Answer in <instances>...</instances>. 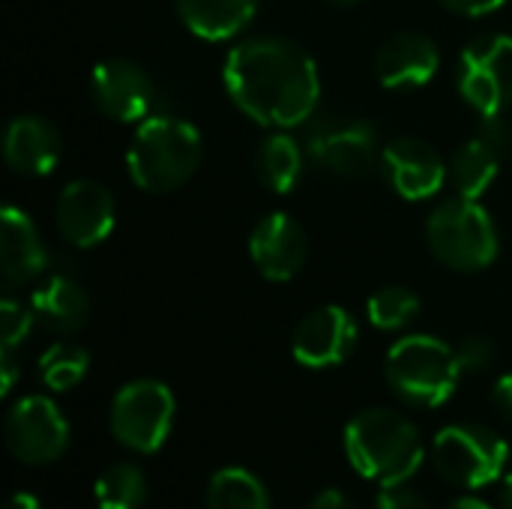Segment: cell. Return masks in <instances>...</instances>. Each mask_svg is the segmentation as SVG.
<instances>
[{
	"mask_svg": "<svg viewBox=\"0 0 512 509\" xmlns=\"http://www.w3.org/2000/svg\"><path fill=\"white\" fill-rule=\"evenodd\" d=\"M447 509H492L486 501H480V498H456V501H450L447 504Z\"/></svg>",
	"mask_w": 512,
	"mask_h": 509,
	"instance_id": "cell-36",
	"label": "cell"
},
{
	"mask_svg": "<svg viewBox=\"0 0 512 509\" xmlns=\"http://www.w3.org/2000/svg\"><path fill=\"white\" fill-rule=\"evenodd\" d=\"M174 411L177 402L168 384L153 378H138L114 393L108 426L117 444H123L132 453L150 456L168 441L174 426Z\"/></svg>",
	"mask_w": 512,
	"mask_h": 509,
	"instance_id": "cell-8",
	"label": "cell"
},
{
	"mask_svg": "<svg viewBox=\"0 0 512 509\" xmlns=\"http://www.w3.org/2000/svg\"><path fill=\"white\" fill-rule=\"evenodd\" d=\"M501 501H504V509H512V474H507L501 483Z\"/></svg>",
	"mask_w": 512,
	"mask_h": 509,
	"instance_id": "cell-37",
	"label": "cell"
},
{
	"mask_svg": "<svg viewBox=\"0 0 512 509\" xmlns=\"http://www.w3.org/2000/svg\"><path fill=\"white\" fill-rule=\"evenodd\" d=\"M300 509H354V504H351V498H348L345 492H339V489H324L318 498H312L306 507Z\"/></svg>",
	"mask_w": 512,
	"mask_h": 509,
	"instance_id": "cell-32",
	"label": "cell"
},
{
	"mask_svg": "<svg viewBox=\"0 0 512 509\" xmlns=\"http://www.w3.org/2000/svg\"><path fill=\"white\" fill-rule=\"evenodd\" d=\"M249 258L267 282H291L309 261V234L294 216L267 213L249 234Z\"/></svg>",
	"mask_w": 512,
	"mask_h": 509,
	"instance_id": "cell-14",
	"label": "cell"
},
{
	"mask_svg": "<svg viewBox=\"0 0 512 509\" xmlns=\"http://www.w3.org/2000/svg\"><path fill=\"white\" fill-rule=\"evenodd\" d=\"M375 509H429V504L408 483H387L375 495Z\"/></svg>",
	"mask_w": 512,
	"mask_h": 509,
	"instance_id": "cell-29",
	"label": "cell"
},
{
	"mask_svg": "<svg viewBox=\"0 0 512 509\" xmlns=\"http://www.w3.org/2000/svg\"><path fill=\"white\" fill-rule=\"evenodd\" d=\"M36 324L33 318V309L12 300V297H3L0 303V339H3V348L15 351L27 336H30V327Z\"/></svg>",
	"mask_w": 512,
	"mask_h": 509,
	"instance_id": "cell-27",
	"label": "cell"
},
{
	"mask_svg": "<svg viewBox=\"0 0 512 509\" xmlns=\"http://www.w3.org/2000/svg\"><path fill=\"white\" fill-rule=\"evenodd\" d=\"M426 240L432 255L459 273H480L498 261L501 237L492 213L465 195L441 201L426 219Z\"/></svg>",
	"mask_w": 512,
	"mask_h": 509,
	"instance_id": "cell-5",
	"label": "cell"
},
{
	"mask_svg": "<svg viewBox=\"0 0 512 509\" xmlns=\"http://www.w3.org/2000/svg\"><path fill=\"white\" fill-rule=\"evenodd\" d=\"M381 171L390 189L405 201H429L450 180V165L423 138L402 135L381 150Z\"/></svg>",
	"mask_w": 512,
	"mask_h": 509,
	"instance_id": "cell-13",
	"label": "cell"
},
{
	"mask_svg": "<svg viewBox=\"0 0 512 509\" xmlns=\"http://www.w3.org/2000/svg\"><path fill=\"white\" fill-rule=\"evenodd\" d=\"M0 369H3V387H0V393H3V396H9V390L15 387V378H18V363H15V351L3 348V354H0Z\"/></svg>",
	"mask_w": 512,
	"mask_h": 509,
	"instance_id": "cell-34",
	"label": "cell"
},
{
	"mask_svg": "<svg viewBox=\"0 0 512 509\" xmlns=\"http://www.w3.org/2000/svg\"><path fill=\"white\" fill-rule=\"evenodd\" d=\"M441 69L438 42L420 30H399L375 54V75L387 90L426 87Z\"/></svg>",
	"mask_w": 512,
	"mask_h": 509,
	"instance_id": "cell-16",
	"label": "cell"
},
{
	"mask_svg": "<svg viewBox=\"0 0 512 509\" xmlns=\"http://www.w3.org/2000/svg\"><path fill=\"white\" fill-rule=\"evenodd\" d=\"M501 159L504 156L495 147H489L480 135L465 141L450 159V183H453L456 195L480 201L492 189L498 168H501Z\"/></svg>",
	"mask_w": 512,
	"mask_h": 509,
	"instance_id": "cell-22",
	"label": "cell"
},
{
	"mask_svg": "<svg viewBox=\"0 0 512 509\" xmlns=\"http://www.w3.org/2000/svg\"><path fill=\"white\" fill-rule=\"evenodd\" d=\"M444 9L456 12V15H465V18H483V15H492L498 12L507 0H438Z\"/></svg>",
	"mask_w": 512,
	"mask_h": 509,
	"instance_id": "cell-31",
	"label": "cell"
},
{
	"mask_svg": "<svg viewBox=\"0 0 512 509\" xmlns=\"http://www.w3.org/2000/svg\"><path fill=\"white\" fill-rule=\"evenodd\" d=\"M201 156L204 138L195 123L174 114H150L138 123L129 141L126 171L138 189L165 195L195 177Z\"/></svg>",
	"mask_w": 512,
	"mask_h": 509,
	"instance_id": "cell-3",
	"label": "cell"
},
{
	"mask_svg": "<svg viewBox=\"0 0 512 509\" xmlns=\"http://www.w3.org/2000/svg\"><path fill=\"white\" fill-rule=\"evenodd\" d=\"M99 509H141L147 504V477L132 462H117L105 468L93 486Z\"/></svg>",
	"mask_w": 512,
	"mask_h": 509,
	"instance_id": "cell-24",
	"label": "cell"
},
{
	"mask_svg": "<svg viewBox=\"0 0 512 509\" xmlns=\"http://www.w3.org/2000/svg\"><path fill=\"white\" fill-rule=\"evenodd\" d=\"M384 378L399 402L408 408L432 411L450 402L459 390L462 366L456 360V348L435 336H402L384 363Z\"/></svg>",
	"mask_w": 512,
	"mask_h": 509,
	"instance_id": "cell-4",
	"label": "cell"
},
{
	"mask_svg": "<svg viewBox=\"0 0 512 509\" xmlns=\"http://www.w3.org/2000/svg\"><path fill=\"white\" fill-rule=\"evenodd\" d=\"M357 348V321L342 306H321L309 312L294 336L291 354L306 369H333L342 366Z\"/></svg>",
	"mask_w": 512,
	"mask_h": 509,
	"instance_id": "cell-15",
	"label": "cell"
},
{
	"mask_svg": "<svg viewBox=\"0 0 512 509\" xmlns=\"http://www.w3.org/2000/svg\"><path fill=\"white\" fill-rule=\"evenodd\" d=\"M459 96L480 114H504L512 105V36L483 33L465 45L456 66Z\"/></svg>",
	"mask_w": 512,
	"mask_h": 509,
	"instance_id": "cell-9",
	"label": "cell"
},
{
	"mask_svg": "<svg viewBox=\"0 0 512 509\" xmlns=\"http://www.w3.org/2000/svg\"><path fill=\"white\" fill-rule=\"evenodd\" d=\"M90 99L114 123H141L150 117L156 84L147 69L129 57H108L90 72Z\"/></svg>",
	"mask_w": 512,
	"mask_h": 509,
	"instance_id": "cell-11",
	"label": "cell"
},
{
	"mask_svg": "<svg viewBox=\"0 0 512 509\" xmlns=\"http://www.w3.org/2000/svg\"><path fill=\"white\" fill-rule=\"evenodd\" d=\"M423 312L420 297L405 288V285H387L381 291H375L366 303V318L372 327L384 330V333H399L408 330Z\"/></svg>",
	"mask_w": 512,
	"mask_h": 509,
	"instance_id": "cell-25",
	"label": "cell"
},
{
	"mask_svg": "<svg viewBox=\"0 0 512 509\" xmlns=\"http://www.w3.org/2000/svg\"><path fill=\"white\" fill-rule=\"evenodd\" d=\"M306 159V147L294 135H288V129H276L255 150V177L270 192L288 195L300 183Z\"/></svg>",
	"mask_w": 512,
	"mask_h": 509,
	"instance_id": "cell-21",
	"label": "cell"
},
{
	"mask_svg": "<svg viewBox=\"0 0 512 509\" xmlns=\"http://www.w3.org/2000/svg\"><path fill=\"white\" fill-rule=\"evenodd\" d=\"M303 147L315 168L342 180L366 177L381 162L378 129L369 120L348 114L312 117L303 135Z\"/></svg>",
	"mask_w": 512,
	"mask_h": 509,
	"instance_id": "cell-7",
	"label": "cell"
},
{
	"mask_svg": "<svg viewBox=\"0 0 512 509\" xmlns=\"http://www.w3.org/2000/svg\"><path fill=\"white\" fill-rule=\"evenodd\" d=\"M3 159L15 174L45 177L63 159V135L39 114H18L3 132Z\"/></svg>",
	"mask_w": 512,
	"mask_h": 509,
	"instance_id": "cell-17",
	"label": "cell"
},
{
	"mask_svg": "<svg viewBox=\"0 0 512 509\" xmlns=\"http://www.w3.org/2000/svg\"><path fill=\"white\" fill-rule=\"evenodd\" d=\"M54 222L60 237L78 249H93L105 243L117 222V204L111 189L90 177L66 183L54 207Z\"/></svg>",
	"mask_w": 512,
	"mask_h": 509,
	"instance_id": "cell-12",
	"label": "cell"
},
{
	"mask_svg": "<svg viewBox=\"0 0 512 509\" xmlns=\"http://www.w3.org/2000/svg\"><path fill=\"white\" fill-rule=\"evenodd\" d=\"M207 509H270L267 486L246 468H222L207 483Z\"/></svg>",
	"mask_w": 512,
	"mask_h": 509,
	"instance_id": "cell-23",
	"label": "cell"
},
{
	"mask_svg": "<svg viewBox=\"0 0 512 509\" xmlns=\"http://www.w3.org/2000/svg\"><path fill=\"white\" fill-rule=\"evenodd\" d=\"M6 509H42V504H39L30 492H15V495L6 501Z\"/></svg>",
	"mask_w": 512,
	"mask_h": 509,
	"instance_id": "cell-35",
	"label": "cell"
},
{
	"mask_svg": "<svg viewBox=\"0 0 512 509\" xmlns=\"http://www.w3.org/2000/svg\"><path fill=\"white\" fill-rule=\"evenodd\" d=\"M3 441L21 465H51L69 447V423L48 396H24L6 414Z\"/></svg>",
	"mask_w": 512,
	"mask_h": 509,
	"instance_id": "cell-10",
	"label": "cell"
},
{
	"mask_svg": "<svg viewBox=\"0 0 512 509\" xmlns=\"http://www.w3.org/2000/svg\"><path fill=\"white\" fill-rule=\"evenodd\" d=\"M492 399H495V408L512 423V372H507L504 378H498V384L492 390Z\"/></svg>",
	"mask_w": 512,
	"mask_h": 509,
	"instance_id": "cell-33",
	"label": "cell"
},
{
	"mask_svg": "<svg viewBox=\"0 0 512 509\" xmlns=\"http://www.w3.org/2000/svg\"><path fill=\"white\" fill-rule=\"evenodd\" d=\"M495 357H498V348H495V342L486 339V336H468V339H462L459 348H456V360H459V366H462V375H465V372H468V375H477V372L492 369Z\"/></svg>",
	"mask_w": 512,
	"mask_h": 509,
	"instance_id": "cell-28",
	"label": "cell"
},
{
	"mask_svg": "<svg viewBox=\"0 0 512 509\" xmlns=\"http://www.w3.org/2000/svg\"><path fill=\"white\" fill-rule=\"evenodd\" d=\"M48 261V249L33 219L24 210L6 204L0 210V273L6 288H21L42 279Z\"/></svg>",
	"mask_w": 512,
	"mask_h": 509,
	"instance_id": "cell-18",
	"label": "cell"
},
{
	"mask_svg": "<svg viewBox=\"0 0 512 509\" xmlns=\"http://www.w3.org/2000/svg\"><path fill=\"white\" fill-rule=\"evenodd\" d=\"M330 6H339V9H348V6H354V3H360V0H327Z\"/></svg>",
	"mask_w": 512,
	"mask_h": 509,
	"instance_id": "cell-38",
	"label": "cell"
},
{
	"mask_svg": "<svg viewBox=\"0 0 512 509\" xmlns=\"http://www.w3.org/2000/svg\"><path fill=\"white\" fill-rule=\"evenodd\" d=\"M27 306L33 309L36 324L45 327L48 333H57V336L78 333L90 318V297H87L84 285L72 276L42 279L33 288Z\"/></svg>",
	"mask_w": 512,
	"mask_h": 509,
	"instance_id": "cell-19",
	"label": "cell"
},
{
	"mask_svg": "<svg viewBox=\"0 0 512 509\" xmlns=\"http://www.w3.org/2000/svg\"><path fill=\"white\" fill-rule=\"evenodd\" d=\"M222 84L246 117L270 129L309 123L321 99L315 60L285 36L240 39L225 54Z\"/></svg>",
	"mask_w": 512,
	"mask_h": 509,
	"instance_id": "cell-1",
	"label": "cell"
},
{
	"mask_svg": "<svg viewBox=\"0 0 512 509\" xmlns=\"http://www.w3.org/2000/svg\"><path fill=\"white\" fill-rule=\"evenodd\" d=\"M261 0H174V9L189 33L207 42H225L240 36Z\"/></svg>",
	"mask_w": 512,
	"mask_h": 509,
	"instance_id": "cell-20",
	"label": "cell"
},
{
	"mask_svg": "<svg viewBox=\"0 0 512 509\" xmlns=\"http://www.w3.org/2000/svg\"><path fill=\"white\" fill-rule=\"evenodd\" d=\"M477 135H480L489 147H495L501 156L512 147V129L510 123L504 120V114H489V117H483L480 126H477Z\"/></svg>",
	"mask_w": 512,
	"mask_h": 509,
	"instance_id": "cell-30",
	"label": "cell"
},
{
	"mask_svg": "<svg viewBox=\"0 0 512 509\" xmlns=\"http://www.w3.org/2000/svg\"><path fill=\"white\" fill-rule=\"evenodd\" d=\"M345 456L360 477L378 486L408 483L426 459V444L402 411L366 408L345 426Z\"/></svg>",
	"mask_w": 512,
	"mask_h": 509,
	"instance_id": "cell-2",
	"label": "cell"
},
{
	"mask_svg": "<svg viewBox=\"0 0 512 509\" xmlns=\"http://www.w3.org/2000/svg\"><path fill=\"white\" fill-rule=\"evenodd\" d=\"M87 369H90V354L75 342H57L39 357V378L54 393H66L78 387Z\"/></svg>",
	"mask_w": 512,
	"mask_h": 509,
	"instance_id": "cell-26",
	"label": "cell"
},
{
	"mask_svg": "<svg viewBox=\"0 0 512 509\" xmlns=\"http://www.w3.org/2000/svg\"><path fill=\"white\" fill-rule=\"evenodd\" d=\"M510 459L507 441L480 423H456L435 435L432 441V465L435 471L468 492L486 489L504 477Z\"/></svg>",
	"mask_w": 512,
	"mask_h": 509,
	"instance_id": "cell-6",
	"label": "cell"
}]
</instances>
